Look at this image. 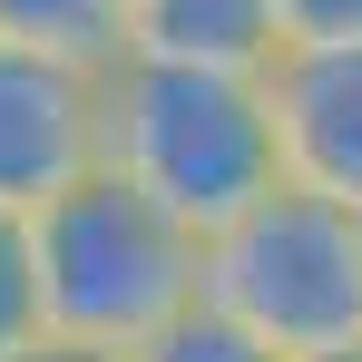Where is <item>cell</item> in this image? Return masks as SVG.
Here are the masks:
<instances>
[{
	"label": "cell",
	"mask_w": 362,
	"mask_h": 362,
	"mask_svg": "<svg viewBox=\"0 0 362 362\" xmlns=\"http://www.w3.org/2000/svg\"><path fill=\"white\" fill-rule=\"evenodd\" d=\"M40 313V245H30V206H0V353L30 343Z\"/></svg>",
	"instance_id": "obj_9"
},
{
	"label": "cell",
	"mask_w": 362,
	"mask_h": 362,
	"mask_svg": "<svg viewBox=\"0 0 362 362\" xmlns=\"http://www.w3.org/2000/svg\"><path fill=\"white\" fill-rule=\"evenodd\" d=\"M274 0H127V49L157 59H226V69H264L274 59Z\"/></svg>",
	"instance_id": "obj_6"
},
{
	"label": "cell",
	"mask_w": 362,
	"mask_h": 362,
	"mask_svg": "<svg viewBox=\"0 0 362 362\" xmlns=\"http://www.w3.org/2000/svg\"><path fill=\"white\" fill-rule=\"evenodd\" d=\"M284 40H362V0H274Z\"/></svg>",
	"instance_id": "obj_10"
},
{
	"label": "cell",
	"mask_w": 362,
	"mask_h": 362,
	"mask_svg": "<svg viewBox=\"0 0 362 362\" xmlns=\"http://www.w3.org/2000/svg\"><path fill=\"white\" fill-rule=\"evenodd\" d=\"M98 78L108 59L0 40V206H40L98 157Z\"/></svg>",
	"instance_id": "obj_4"
},
{
	"label": "cell",
	"mask_w": 362,
	"mask_h": 362,
	"mask_svg": "<svg viewBox=\"0 0 362 362\" xmlns=\"http://www.w3.org/2000/svg\"><path fill=\"white\" fill-rule=\"evenodd\" d=\"M30 245H40V313L88 343H137L206 284V226H186L108 157H88L30 206Z\"/></svg>",
	"instance_id": "obj_2"
},
{
	"label": "cell",
	"mask_w": 362,
	"mask_h": 362,
	"mask_svg": "<svg viewBox=\"0 0 362 362\" xmlns=\"http://www.w3.org/2000/svg\"><path fill=\"white\" fill-rule=\"evenodd\" d=\"M206 303L255 323L274 353H313L362 333V206L333 186L274 177L255 206L206 226Z\"/></svg>",
	"instance_id": "obj_3"
},
{
	"label": "cell",
	"mask_w": 362,
	"mask_h": 362,
	"mask_svg": "<svg viewBox=\"0 0 362 362\" xmlns=\"http://www.w3.org/2000/svg\"><path fill=\"white\" fill-rule=\"evenodd\" d=\"M284 177L362 206V40H274L264 59Z\"/></svg>",
	"instance_id": "obj_5"
},
{
	"label": "cell",
	"mask_w": 362,
	"mask_h": 362,
	"mask_svg": "<svg viewBox=\"0 0 362 362\" xmlns=\"http://www.w3.org/2000/svg\"><path fill=\"white\" fill-rule=\"evenodd\" d=\"M284 362H362V333H343V343H313V353H284Z\"/></svg>",
	"instance_id": "obj_12"
},
{
	"label": "cell",
	"mask_w": 362,
	"mask_h": 362,
	"mask_svg": "<svg viewBox=\"0 0 362 362\" xmlns=\"http://www.w3.org/2000/svg\"><path fill=\"white\" fill-rule=\"evenodd\" d=\"M0 362H127V343H88V333H59V323H40L30 343H10Z\"/></svg>",
	"instance_id": "obj_11"
},
{
	"label": "cell",
	"mask_w": 362,
	"mask_h": 362,
	"mask_svg": "<svg viewBox=\"0 0 362 362\" xmlns=\"http://www.w3.org/2000/svg\"><path fill=\"white\" fill-rule=\"evenodd\" d=\"M127 362H284V353H274L255 323H235L226 303L196 294V303H177L167 323H147V333L127 343Z\"/></svg>",
	"instance_id": "obj_8"
},
{
	"label": "cell",
	"mask_w": 362,
	"mask_h": 362,
	"mask_svg": "<svg viewBox=\"0 0 362 362\" xmlns=\"http://www.w3.org/2000/svg\"><path fill=\"white\" fill-rule=\"evenodd\" d=\"M98 157L127 167L147 196H167L186 226H226L284 177L264 69L118 49L98 78Z\"/></svg>",
	"instance_id": "obj_1"
},
{
	"label": "cell",
	"mask_w": 362,
	"mask_h": 362,
	"mask_svg": "<svg viewBox=\"0 0 362 362\" xmlns=\"http://www.w3.org/2000/svg\"><path fill=\"white\" fill-rule=\"evenodd\" d=\"M0 40L69 49V59H118L127 49V0H0Z\"/></svg>",
	"instance_id": "obj_7"
}]
</instances>
